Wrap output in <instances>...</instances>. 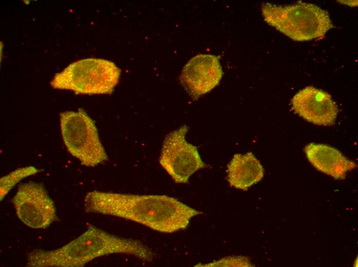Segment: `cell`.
<instances>
[{
    "label": "cell",
    "mask_w": 358,
    "mask_h": 267,
    "mask_svg": "<svg viewBox=\"0 0 358 267\" xmlns=\"http://www.w3.org/2000/svg\"><path fill=\"white\" fill-rule=\"evenodd\" d=\"M87 212L133 221L155 231L171 233L186 228L191 218L203 213L166 195L93 191L84 198Z\"/></svg>",
    "instance_id": "6da1fadb"
},
{
    "label": "cell",
    "mask_w": 358,
    "mask_h": 267,
    "mask_svg": "<svg viewBox=\"0 0 358 267\" xmlns=\"http://www.w3.org/2000/svg\"><path fill=\"white\" fill-rule=\"evenodd\" d=\"M117 236L93 225L78 238L53 250L37 249L28 254L31 267H82L95 258L119 252Z\"/></svg>",
    "instance_id": "7a4b0ae2"
},
{
    "label": "cell",
    "mask_w": 358,
    "mask_h": 267,
    "mask_svg": "<svg viewBox=\"0 0 358 267\" xmlns=\"http://www.w3.org/2000/svg\"><path fill=\"white\" fill-rule=\"evenodd\" d=\"M261 9L268 25L296 41L323 37L333 27L328 12L310 3L283 6L265 3Z\"/></svg>",
    "instance_id": "3957f363"
},
{
    "label": "cell",
    "mask_w": 358,
    "mask_h": 267,
    "mask_svg": "<svg viewBox=\"0 0 358 267\" xmlns=\"http://www.w3.org/2000/svg\"><path fill=\"white\" fill-rule=\"evenodd\" d=\"M120 73L110 61L87 58L69 64L54 76L50 84L55 89L77 94H109L118 84Z\"/></svg>",
    "instance_id": "277c9868"
},
{
    "label": "cell",
    "mask_w": 358,
    "mask_h": 267,
    "mask_svg": "<svg viewBox=\"0 0 358 267\" xmlns=\"http://www.w3.org/2000/svg\"><path fill=\"white\" fill-rule=\"evenodd\" d=\"M60 120L67 150L83 165L95 167L108 159L95 122L83 109L63 112Z\"/></svg>",
    "instance_id": "5b68a950"
},
{
    "label": "cell",
    "mask_w": 358,
    "mask_h": 267,
    "mask_svg": "<svg viewBox=\"0 0 358 267\" xmlns=\"http://www.w3.org/2000/svg\"><path fill=\"white\" fill-rule=\"evenodd\" d=\"M188 129L183 125L167 135L159 156V164L177 183H187L193 173L207 166L196 147L186 140Z\"/></svg>",
    "instance_id": "8992f818"
},
{
    "label": "cell",
    "mask_w": 358,
    "mask_h": 267,
    "mask_svg": "<svg viewBox=\"0 0 358 267\" xmlns=\"http://www.w3.org/2000/svg\"><path fill=\"white\" fill-rule=\"evenodd\" d=\"M12 201L19 218L31 228H46L57 219L54 202L42 184H21Z\"/></svg>",
    "instance_id": "52a82bcc"
},
{
    "label": "cell",
    "mask_w": 358,
    "mask_h": 267,
    "mask_svg": "<svg viewBox=\"0 0 358 267\" xmlns=\"http://www.w3.org/2000/svg\"><path fill=\"white\" fill-rule=\"evenodd\" d=\"M223 71L218 57L201 54L191 59L184 66L180 77L181 83L194 99L216 87Z\"/></svg>",
    "instance_id": "ba28073f"
},
{
    "label": "cell",
    "mask_w": 358,
    "mask_h": 267,
    "mask_svg": "<svg viewBox=\"0 0 358 267\" xmlns=\"http://www.w3.org/2000/svg\"><path fill=\"white\" fill-rule=\"evenodd\" d=\"M293 110L306 120L318 125L329 126L335 121L338 109L331 96L312 86L298 92L291 101Z\"/></svg>",
    "instance_id": "9c48e42d"
},
{
    "label": "cell",
    "mask_w": 358,
    "mask_h": 267,
    "mask_svg": "<svg viewBox=\"0 0 358 267\" xmlns=\"http://www.w3.org/2000/svg\"><path fill=\"white\" fill-rule=\"evenodd\" d=\"M304 150L315 168L337 180L345 179L346 173L356 166L337 149L326 144L310 143Z\"/></svg>",
    "instance_id": "30bf717a"
},
{
    "label": "cell",
    "mask_w": 358,
    "mask_h": 267,
    "mask_svg": "<svg viewBox=\"0 0 358 267\" xmlns=\"http://www.w3.org/2000/svg\"><path fill=\"white\" fill-rule=\"evenodd\" d=\"M264 169L252 152L235 154L227 165L230 186L246 190L263 177Z\"/></svg>",
    "instance_id": "8fae6325"
},
{
    "label": "cell",
    "mask_w": 358,
    "mask_h": 267,
    "mask_svg": "<svg viewBox=\"0 0 358 267\" xmlns=\"http://www.w3.org/2000/svg\"><path fill=\"white\" fill-rule=\"evenodd\" d=\"M36 167L29 166L19 168L1 178V200L22 179L39 172Z\"/></svg>",
    "instance_id": "7c38bea8"
}]
</instances>
